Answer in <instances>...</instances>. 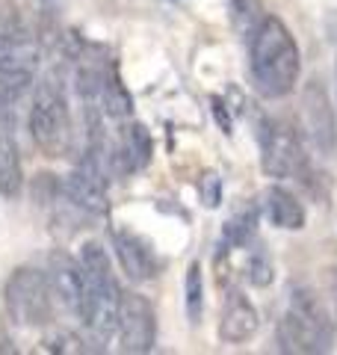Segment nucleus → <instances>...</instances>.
I'll return each instance as SVG.
<instances>
[{
  "label": "nucleus",
  "instance_id": "obj_11",
  "mask_svg": "<svg viewBox=\"0 0 337 355\" xmlns=\"http://www.w3.org/2000/svg\"><path fill=\"white\" fill-rule=\"evenodd\" d=\"M112 249H116V258L121 263V270L128 272L130 282H151L160 275V263H157V254L151 249V243L133 234V231H121L116 228L112 231Z\"/></svg>",
  "mask_w": 337,
  "mask_h": 355
},
{
  "label": "nucleus",
  "instance_id": "obj_14",
  "mask_svg": "<svg viewBox=\"0 0 337 355\" xmlns=\"http://www.w3.org/2000/svg\"><path fill=\"white\" fill-rule=\"evenodd\" d=\"M261 205H263V214L266 219L273 222L275 228L281 231H302L305 228V207H302L299 198L284 190V187H266L263 196H261Z\"/></svg>",
  "mask_w": 337,
  "mask_h": 355
},
{
  "label": "nucleus",
  "instance_id": "obj_21",
  "mask_svg": "<svg viewBox=\"0 0 337 355\" xmlns=\"http://www.w3.org/2000/svg\"><path fill=\"white\" fill-rule=\"evenodd\" d=\"M44 349H51V352H86V340L83 338H77L74 331L69 329H56L51 331L48 338H44Z\"/></svg>",
  "mask_w": 337,
  "mask_h": 355
},
{
  "label": "nucleus",
  "instance_id": "obj_19",
  "mask_svg": "<svg viewBox=\"0 0 337 355\" xmlns=\"http://www.w3.org/2000/svg\"><path fill=\"white\" fill-rule=\"evenodd\" d=\"M228 6H231L234 24H237V30L243 33L245 39H249L252 33L257 30V24L266 18L261 0H228Z\"/></svg>",
  "mask_w": 337,
  "mask_h": 355
},
{
  "label": "nucleus",
  "instance_id": "obj_10",
  "mask_svg": "<svg viewBox=\"0 0 337 355\" xmlns=\"http://www.w3.org/2000/svg\"><path fill=\"white\" fill-rule=\"evenodd\" d=\"M302 121H305V133L313 146L322 154H331L337 146V119L329 92L320 80H311L302 89Z\"/></svg>",
  "mask_w": 337,
  "mask_h": 355
},
{
  "label": "nucleus",
  "instance_id": "obj_22",
  "mask_svg": "<svg viewBox=\"0 0 337 355\" xmlns=\"http://www.w3.org/2000/svg\"><path fill=\"white\" fill-rule=\"evenodd\" d=\"M198 196H201V205L205 207H219L222 205V178L216 172H205L198 181Z\"/></svg>",
  "mask_w": 337,
  "mask_h": 355
},
{
  "label": "nucleus",
  "instance_id": "obj_24",
  "mask_svg": "<svg viewBox=\"0 0 337 355\" xmlns=\"http://www.w3.org/2000/svg\"><path fill=\"white\" fill-rule=\"evenodd\" d=\"M210 104H213V116L219 119V125L225 133H231V116H225V104H222V98H210Z\"/></svg>",
  "mask_w": 337,
  "mask_h": 355
},
{
  "label": "nucleus",
  "instance_id": "obj_13",
  "mask_svg": "<svg viewBox=\"0 0 337 355\" xmlns=\"http://www.w3.org/2000/svg\"><path fill=\"white\" fill-rule=\"evenodd\" d=\"M151 154H154V142L148 128L142 121H128L116 142V175H130L145 169L151 163Z\"/></svg>",
  "mask_w": 337,
  "mask_h": 355
},
{
  "label": "nucleus",
  "instance_id": "obj_6",
  "mask_svg": "<svg viewBox=\"0 0 337 355\" xmlns=\"http://www.w3.org/2000/svg\"><path fill=\"white\" fill-rule=\"evenodd\" d=\"M261 142V166L269 178H299L311 166L305 137L290 121L263 119L257 128Z\"/></svg>",
  "mask_w": 337,
  "mask_h": 355
},
{
  "label": "nucleus",
  "instance_id": "obj_2",
  "mask_svg": "<svg viewBox=\"0 0 337 355\" xmlns=\"http://www.w3.org/2000/svg\"><path fill=\"white\" fill-rule=\"evenodd\" d=\"M278 349L281 352H302L317 355L334 347V317L325 311L322 299L305 284H293L287 291V311L278 320Z\"/></svg>",
  "mask_w": 337,
  "mask_h": 355
},
{
  "label": "nucleus",
  "instance_id": "obj_4",
  "mask_svg": "<svg viewBox=\"0 0 337 355\" xmlns=\"http://www.w3.org/2000/svg\"><path fill=\"white\" fill-rule=\"evenodd\" d=\"M30 137L36 148L44 157H65L71 151L74 125H71V110L69 95H65V83L60 71H48L36 83L30 107Z\"/></svg>",
  "mask_w": 337,
  "mask_h": 355
},
{
  "label": "nucleus",
  "instance_id": "obj_17",
  "mask_svg": "<svg viewBox=\"0 0 337 355\" xmlns=\"http://www.w3.org/2000/svg\"><path fill=\"white\" fill-rule=\"evenodd\" d=\"M257 231V207L254 205H245L234 214L222 228V246L228 249H240V246H249L252 237Z\"/></svg>",
  "mask_w": 337,
  "mask_h": 355
},
{
  "label": "nucleus",
  "instance_id": "obj_16",
  "mask_svg": "<svg viewBox=\"0 0 337 355\" xmlns=\"http://www.w3.org/2000/svg\"><path fill=\"white\" fill-rule=\"evenodd\" d=\"M98 101H101V107H104V113L110 119H128L133 113V98L125 89V83H121L116 65H110L107 69V77H104V86H101Z\"/></svg>",
  "mask_w": 337,
  "mask_h": 355
},
{
  "label": "nucleus",
  "instance_id": "obj_3",
  "mask_svg": "<svg viewBox=\"0 0 337 355\" xmlns=\"http://www.w3.org/2000/svg\"><path fill=\"white\" fill-rule=\"evenodd\" d=\"M77 261L86 275V311L83 323L92 331L95 340H110L119 329V305H121V287L112 272L110 254L101 243L89 240L80 246Z\"/></svg>",
  "mask_w": 337,
  "mask_h": 355
},
{
  "label": "nucleus",
  "instance_id": "obj_25",
  "mask_svg": "<svg viewBox=\"0 0 337 355\" xmlns=\"http://www.w3.org/2000/svg\"><path fill=\"white\" fill-rule=\"evenodd\" d=\"M329 293L334 302V326H337V270H331V275H329Z\"/></svg>",
  "mask_w": 337,
  "mask_h": 355
},
{
  "label": "nucleus",
  "instance_id": "obj_23",
  "mask_svg": "<svg viewBox=\"0 0 337 355\" xmlns=\"http://www.w3.org/2000/svg\"><path fill=\"white\" fill-rule=\"evenodd\" d=\"M0 128H15V116H12V98H6L0 92Z\"/></svg>",
  "mask_w": 337,
  "mask_h": 355
},
{
  "label": "nucleus",
  "instance_id": "obj_9",
  "mask_svg": "<svg viewBox=\"0 0 337 355\" xmlns=\"http://www.w3.org/2000/svg\"><path fill=\"white\" fill-rule=\"evenodd\" d=\"M48 282H51V291L56 305L62 311H69L71 317L83 320V311H86V275H83V266L77 258H71L69 252L56 249L51 252L48 258Z\"/></svg>",
  "mask_w": 337,
  "mask_h": 355
},
{
  "label": "nucleus",
  "instance_id": "obj_15",
  "mask_svg": "<svg viewBox=\"0 0 337 355\" xmlns=\"http://www.w3.org/2000/svg\"><path fill=\"white\" fill-rule=\"evenodd\" d=\"M24 190V169L12 128H0V196L18 198Z\"/></svg>",
  "mask_w": 337,
  "mask_h": 355
},
{
  "label": "nucleus",
  "instance_id": "obj_12",
  "mask_svg": "<svg viewBox=\"0 0 337 355\" xmlns=\"http://www.w3.org/2000/svg\"><path fill=\"white\" fill-rule=\"evenodd\" d=\"M257 329H261V314H257V308L252 305V299L243 296L240 291H231L225 296L222 317L216 326L219 340L222 343H245L257 335Z\"/></svg>",
  "mask_w": 337,
  "mask_h": 355
},
{
  "label": "nucleus",
  "instance_id": "obj_8",
  "mask_svg": "<svg viewBox=\"0 0 337 355\" xmlns=\"http://www.w3.org/2000/svg\"><path fill=\"white\" fill-rule=\"evenodd\" d=\"M107 181L110 178L101 172L92 160L83 157L69 175H65V181L60 184V193L65 196V202H69L71 207L83 210V214H89V216H104L110 210Z\"/></svg>",
  "mask_w": 337,
  "mask_h": 355
},
{
  "label": "nucleus",
  "instance_id": "obj_7",
  "mask_svg": "<svg viewBox=\"0 0 337 355\" xmlns=\"http://www.w3.org/2000/svg\"><path fill=\"white\" fill-rule=\"evenodd\" d=\"M119 347L121 352H151L157 343V311L148 296L137 291L121 293L119 305Z\"/></svg>",
  "mask_w": 337,
  "mask_h": 355
},
{
  "label": "nucleus",
  "instance_id": "obj_1",
  "mask_svg": "<svg viewBox=\"0 0 337 355\" xmlns=\"http://www.w3.org/2000/svg\"><path fill=\"white\" fill-rule=\"evenodd\" d=\"M245 42H249V71L257 95L275 101L293 92L302 74V53L284 21L266 15Z\"/></svg>",
  "mask_w": 337,
  "mask_h": 355
},
{
  "label": "nucleus",
  "instance_id": "obj_18",
  "mask_svg": "<svg viewBox=\"0 0 337 355\" xmlns=\"http://www.w3.org/2000/svg\"><path fill=\"white\" fill-rule=\"evenodd\" d=\"M184 308H187V320L189 326H198L205 317V272L201 263L193 261L187 266V279H184Z\"/></svg>",
  "mask_w": 337,
  "mask_h": 355
},
{
  "label": "nucleus",
  "instance_id": "obj_5",
  "mask_svg": "<svg viewBox=\"0 0 337 355\" xmlns=\"http://www.w3.org/2000/svg\"><path fill=\"white\" fill-rule=\"evenodd\" d=\"M6 311L12 317V323L24 329H42L51 326L56 314V299L51 291L48 272L36 270V266H18L6 282Z\"/></svg>",
  "mask_w": 337,
  "mask_h": 355
},
{
  "label": "nucleus",
  "instance_id": "obj_20",
  "mask_svg": "<svg viewBox=\"0 0 337 355\" xmlns=\"http://www.w3.org/2000/svg\"><path fill=\"white\" fill-rule=\"evenodd\" d=\"M273 261H269V254L263 249H252L249 254H245V261H243V279L254 284V287H266L269 282H273Z\"/></svg>",
  "mask_w": 337,
  "mask_h": 355
}]
</instances>
